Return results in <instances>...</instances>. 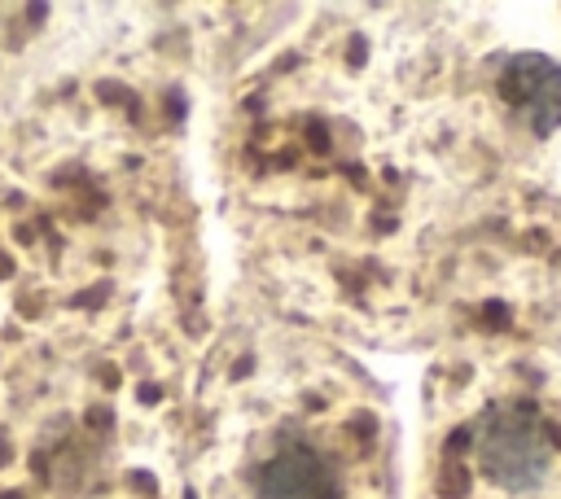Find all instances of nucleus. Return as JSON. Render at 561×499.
<instances>
[{
  "label": "nucleus",
  "mask_w": 561,
  "mask_h": 499,
  "mask_svg": "<svg viewBox=\"0 0 561 499\" xmlns=\"http://www.w3.org/2000/svg\"><path fill=\"white\" fill-rule=\"evenodd\" d=\"M478 468L508 495L535 490L552 468V442L535 411L526 407H491L473 429Z\"/></svg>",
  "instance_id": "nucleus-1"
},
{
  "label": "nucleus",
  "mask_w": 561,
  "mask_h": 499,
  "mask_svg": "<svg viewBox=\"0 0 561 499\" xmlns=\"http://www.w3.org/2000/svg\"><path fill=\"white\" fill-rule=\"evenodd\" d=\"M508 88H513L517 101H526V109L535 114L539 127H548V123L561 118V109L548 105V96L561 105V70H557V66H548V61H522V66L513 70Z\"/></svg>",
  "instance_id": "nucleus-3"
},
{
  "label": "nucleus",
  "mask_w": 561,
  "mask_h": 499,
  "mask_svg": "<svg viewBox=\"0 0 561 499\" xmlns=\"http://www.w3.org/2000/svg\"><path fill=\"white\" fill-rule=\"evenodd\" d=\"M250 490L254 499H342V477L320 446L285 438L263 455Z\"/></svg>",
  "instance_id": "nucleus-2"
}]
</instances>
